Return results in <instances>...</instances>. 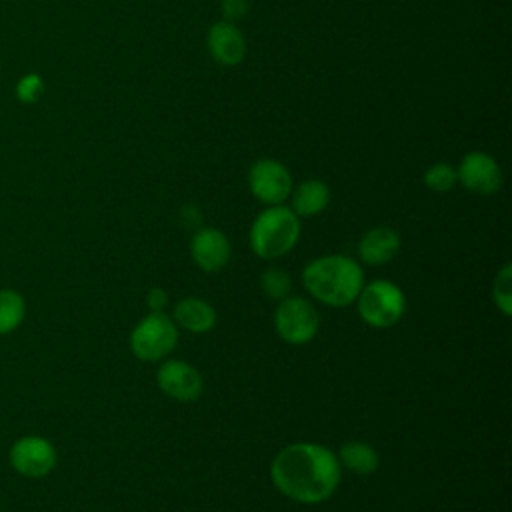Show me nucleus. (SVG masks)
Instances as JSON below:
<instances>
[{
	"label": "nucleus",
	"mask_w": 512,
	"mask_h": 512,
	"mask_svg": "<svg viewBox=\"0 0 512 512\" xmlns=\"http://www.w3.org/2000/svg\"><path fill=\"white\" fill-rule=\"evenodd\" d=\"M276 490L298 504H320L340 486L342 466L336 454L316 442H292L270 462Z\"/></svg>",
	"instance_id": "f257e3e1"
},
{
	"label": "nucleus",
	"mask_w": 512,
	"mask_h": 512,
	"mask_svg": "<svg viewBox=\"0 0 512 512\" xmlns=\"http://www.w3.org/2000/svg\"><path fill=\"white\" fill-rule=\"evenodd\" d=\"M302 284L314 300L332 308H344L362 290L364 270L346 254H326L304 266Z\"/></svg>",
	"instance_id": "f03ea898"
},
{
	"label": "nucleus",
	"mask_w": 512,
	"mask_h": 512,
	"mask_svg": "<svg viewBox=\"0 0 512 512\" xmlns=\"http://www.w3.org/2000/svg\"><path fill=\"white\" fill-rule=\"evenodd\" d=\"M300 218L286 204L266 206L250 224L248 242L262 260H276L294 250L300 240Z\"/></svg>",
	"instance_id": "7ed1b4c3"
},
{
	"label": "nucleus",
	"mask_w": 512,
	"mask_h": 512,
	"mask_svg": "<svg viewBox=\"0 0 512 512\" xmlns=\"http://www.w3.org/2000/svg\"><path fill=\"white\" fill-rule=\"evenodd\" d=\"M354 302L362 322L378 330L392 328L406 312L404 290L398 284L382 278L364 282Z\"/></svg>",
	"instance_id": "20e7f679"
},
{
	"label": "nucleus",
	"mask_w": 512,
	"mask_h": 512,
	"mask_svg": "<svg viewBox=\"0 0 512 512\" xmlns=\"http://www.w3.org/2000/svg\"><path fill=\"white\" fill-rule=\"evenodd\" d=\"M178 330L180 328L172 316L164 312H150L132 328L128 346L138 360L160 362L174 352L180 336Z\"/></svg>",
	"instance_id": "39448f33"
},
{
	"label": "nucleus",
	"mask_w": 512,
	"mask_h": 512,
	"mask_svg": "<svg viewBox=\"0 0 512 512\" xmlns=\"http://www.w3.org/2000/svg\"><path fill=\"white\" fill-rule=\"evenodd\" d=\"M274 328L284 342L302 346L316 338L320 330V314L308 298L288 294L274 310Z\"/></svg>",
	"instance_id": "423d86ee"
},
{
	"label": "nucleus",
	"mask_w": 512,
	"mask_h": 512,
	"mask_svg": "<svg viewBox=\"0 0 512 512\" xmlns=\"http://www.w3.org/2000/svg\"><path fill=\"white\" fill-rule=\"evenodd\" d=\"M8 464L18 476L40 480L54 472L58 464V450L46 436L24 434L10 444Z\"/></svg>",
	"instance_id": "0eeeda50"
},
{
	"label": "nucleus",
	"mask_w": 512,
	"mask_h": 512,
	"mask_svg": "<svg viewBox=\"0 0 512 512\" xmlns=\"http://www.w3.org/2000/svg\"><path fill=\"white\" fill-rule=\"evenodd\" d=\"M248 188L250 194L266 206L284 204L294 188L292 172L276 158H260L248 170Z\"/></svg>",
	"instance_id": "6e6552de"
},
{
	"label": "nucleus",
	"mask_w": 512,
	"mask_h": 512,
	"mask_svg": "<svg viewBox=\"0 0 512 512\" xmlns=\"http://www.w3.org/2000/svg\"><path fill=\"white\" fill-rule=\"evenodd\" d=\"M458 184L478 196H492L502 188L504 174L496 158L482 150L464 154L456 166Z\"/></svg>",
	"instance_id": "1a4fd4ad"
},
{
	"label": "nucleus",
	"mask_w": 512,
	"mask_h": 512,
	"mask_svg": "<svg viewBox=\"0 0 512 512\" xmlns=\"http://www.w3.org/2000/svg\"><path fill=\"white\" fill-rule=\"evenodd\" d=\"M156 384L162 394L178 402H192L200 398L204 390V380L198 368L178 358H168L158 366Z\"/></svg>",
	"instance_id": "9d476101"
},
{
	"label": "nucleus",
	"mask_w": 512,
	"mask_h": 512,
	"mask_svg": "<svg viewBox=\"0 0 512 512\" xmlns=\"http://www.w3.org/2000/svg\"><path fill=\"white\" fill-rule=\"evenodd\" d=\"M232 254L228 236L214 226H200L190 240V256L194 264L204 272L222 270Z\"/></svg>",
	"instance_id": "9b49d317"
},
{
	"label": "nucleus",
	"mask_w": 512,
	"mask_h": 512,
	"mask_svg": "<svg viewBox=\"0 0 512 512\" xmlns=\"http://www.w3.org/2000/svg\"><path fill=\"white\" fill-rule=\"evenodd\" d=\"M206 48L216 64L234 68V66L242 64L248 46H246V38H244L242 30L236 26V22L218 20L208 28Z\"/></svg>",
	"instance_id": "f8f14e48"
},
{
	"label": "nucleus",
	"mask_w": 512,
	"mask_h": 512,
	"mask_svg": "<svg viewBox=\"0 0 512 512\" xmlns=\"http://www.w3.org/2000/svg\"><path fill=\"white\" fill-rule=\"evenodd\" d=\"M400 252V234L390 226H374L358 240V258L368 266H382Z\"/></svg>",
	"instance_id": "ddd939ff"
},
{
	"label": "nucleus",
	"mask_w": 512,
	"mask_h": 512,
	"mask_svg": "<svg viewBox=\"0 0 512 512\" xmlns=\"http://www.w3.org/2000/svg\"><path fill=\"white\" fill-rule=\"evenodd\" d=\"M172 320L190 334H208L218 320L214 306L198 296H184L172 308Z\"/></svg>",
	"instance_id": "4468645a"
},
{
	"label": "nucleus",
	"mask_w": 512,
	"mask_h": 512,
	"mask_svg": "<svg viewBox=\"0 0 512 512\" xmlns=\"http://www.w3.org/2000/svg\"><path fill=\"white\" fill-rule=\"evenodd\" d=\"M328 204H330V188L326 182L318 178L304 180L298 186H294L290 192V208L300 220L318 216L320 212L326 210Z\"/></svg>",
	"instance_id": "2eb2a0df"
},
{
	"label": "nucleus",
	"mask_w": 512,
	"mask_h": 512,
	"mask_svg": "<svg viewBox=\"0 0 512 512\" xmlns=\"http://www.w3.org/2000/svg\"><path fill=\"white\" fill-rule=\"evenodd\" d=\"M338 462L356 476H370L380 466V454L374 446L362 440H348L338 450Z\"/></svg>",
	"instance_id": "dca6fc26"
},
{
	"label": "nucleus",
	"mask_w": 512,
	"mask_h": 512,
	"mask_svg": "<svg viewBox=\"0 0 512 512\" xmlns=\"http://www.w3.org/2000/svg\"><path fill=\"white\" fill-rule=\"evenodd\" d=\"M28 304L20 290L0 288V336L16 332L26 320Z\"/></svg>",
	"instance_id": "f3484780"
},
{
	"label": "nucleus",
	"mask_w": 512,
	"mask_h": 512,
	"mask_svg": "<svg viewBox=\"0 0 512 512\" xmlns=\"http://www.w3.org/2000/svg\"><path fill=\"white\" fill-rule=\"evenodd\" d=\"M422 180H424V186L432 192H438V194L450 192L458 184L456 166L448 162H434L432 166L426 168Z\"/></svg>",
	"instance_id": "a211bd4d"
},
{
	"label": "nucleus",
	"mask_w": 512,
	"mask_h": 512,
	"mask_svg": "<svg viewBox=\"0 0 512 512\" xmlns=\"http://www.w3.org/2000/svg\"><path fill=\"white\" fill-rule=\"evenodd\" d=\"M260 288L266 294V298L280 302L282 298H286L290 294L292 278H290V274L286 270H282L278 266H268L260 274Z\"/></svg>",
	"instance_id": "6ab92c4d"
},
{
	"label": "nucleus",
	"mask_w": 512,
	"mask_h": 512,
	"mask_svg": "<svg viewBox=\"0 0 512 512\" xmlns=\"http://www.w3.org/2000/svg\"><path fill=\"white\" fill-rule=\"evenodd\" d=\"M492 300L496 304V308L504 314L510 316L512 314V266L510 262H506L494 276L492 282Z\"/></svg>",
	"instance_id": "aec40b11"
},
{
	"label": "nucleus",
	"mask_w": 512,
	"mask_h": 512,
	"mask_svg": "<svg viewBox=\"0 0 512 512\" xmlns=\"http://www.w3.org/2000/svg\"><path fill=\"white\" fill-rule=\"evenodd\" d=\"M42 94H44V80L36 72L24 74L16 84V98L22 104H34L42 98Z\"/></svg>",
	"instance_id": "412c9836"
},
{
	"label": "nucleus",
	"mask_w": 512,
	"mask_h": 512,
	"mask_svg": "<svg viewBox=\"0 0 512 512\" xmlns=\"http://www.w3.org/2000/svg\"><path fill=\"white\" fill-rule=\"evenodd\" d=\"M250 0H220V12L222 20L238 22L250 12Z\"/></svg>",
	"instance_id": "4be33fe9"
},
{
	"label": "nucleus",
	"mask_w": 512,
	"mask_h": 512,
	"mask_svg": "<svg viewBox=\"0 0 512 512\" xmlns=\"http://www.w3.org/2000/svg\"><path fill=\"white\" fill-rule=\"evenodd\" d=\"M146 306L150 308V312H164L168 306V292L160 286L150 288L146 294Z\"/></svg>",
	"instance_id": "5701e85b"
}]
</instances>
